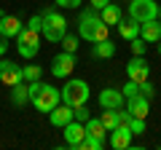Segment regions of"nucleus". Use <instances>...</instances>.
Instances as JSON below:
<instances>
[{
    "label": "nucleus",
    "instance_id": "obj_1",
    "mask_svg": "<svg viewBox=\"0 0 161 150\" xmlns=\"http://www.w3.org/2000/svg\"><path fill=\"white\" fill-rule=\"evenodd\" d=\"M27 88H30V102H32V107L38 110V113H51V110L62 102L59 88L48 86V83L32 81V83H27Z\"/></svg>",
    "mask_w": 161,
    "mask_h": 150
},
{
    "label": "nucleus",
    "instance_id": "obj_2",
    "mask_svg": "<svg viewBox=\"0 0 161 150\" xmlns=\"http://www.w3.org/2000/svg\"><path fill=\"white\" fill-rule=\"evenodd\" d=\"M78 35L83 40H89V43H99V40H108L110 27L94 13V8H89V11H83L80 19H78Z\"/></svg>",
    "mask_w": 161,
    "mask_h": 150
},
{
    "label": "nucleus",
    "instance_id": "obj_3",
    "mask_svg": "<svg viewBox=\"0 0 161 150\" xmlns=\"http://www.w3.org/2000/svg\"><path fill=\"white\" fill-rule=\"evenodd\" d=\"M40 16H43V27H40V35H43L48 43H59L64 35H67V19H64L59 11L48 8V11H43Z\"/></svg>",
    "mask_w": 161,
    "mask_h": 150
},
{
    "label": "nucleus",
    "instance_id": "obj_4",
    "mask_svg": "<svg viewBox=\"0 0 161 150\" xmlns=\"http://www.w3.org/2000/svg\"><path fill=\"white\" fill-rule=\"evenodd\" d=\"M59 94H62V102L70 104V107L86 104L89 97H92V91H89V83H86V81H80V78L67 81V83H64V88H59Z\"/></svg>",
    "mask_w": 161,
    "mask_h": 150
},
{
    "label": "nucleus",
    "instance_id": "obj_5",
    "mask_svg": "<svg viewBox=\"0 0 161 150\" xmlns=\"http://www.w3.org/2000/svg\"><path fill=\"white\" fill-rule=\"evenodd\" d=\"M38 48H40V32L24 24L22 32L16 35V51H19V56H22V59H32V56H38Z\"/></svg>",
    "mask_w": 161,
    "mask_h": 150
},
{
    "label": "nucleus",
    "instance_id": "obj_6",
    "mask_svg": "<svg viewBox=\"0 0 161 150\" xmlns=\"http://www.w3.org/2000/svg\"><path fill=\"white\" fill-rule=\"evenodd\" d=\"M129 16L140 24L158 19V3L156 0H129Z\"/></svg>",
    "mask_w": 161,
    "mask_h": 150
},
{
    "label": "nucleus",
    "instance_id": "obj_7",
    "mask_svg": "<svg viewBox=\"0 0 161 150\" xmlns=\"http://www.w3.org/2000/svg\"><path fill=\"white\" fill-rule=\"evenodd\" d=\"M24 81V72L16 62L11 59H3L0 56V83H6V86H16V83Z\"/></svg>",
    "mask_w": 161,
    "mask_h": 150
},
{
    "label": "nucleus",
    "instance_id": "obj_8",
    "mask_svg": "<svg viewBox=\"0 0 161 150\" xmlns=\"http://www.w3.org/2000/svg\"><path fill=\"white\" fill-rule=\"evenodd\" d=\"M73 67H75V54L59 51L57 56H54V62H51V75L54 78H70Z\"/></svg>",
    "mask_w": 161,
    "mask_h": 150
},
{
    "label": "nucleus",
    "instance_id": "obj_9",
    "mask_svg": "<svg viewBox=\"0 0 161 150\" xmlns=\"http://www.w3.org/2000/svg\"><path fill=\"white\" fill-rule=\"evenodd\" d=\"M62 131H64V142H67L70 150H78L80 142H83V137H86V126H83L80 121H75V118L70 123H64Z\"/></svg>",
    "mask_w": 161,
    "mask_h": 150
},
{
    "label": "nucleus",
    "instance_id": "obj_10",
    "mask_svg": "<svg viewBox=\"0 0 161 150\" xmlns=\"http://www.w3.org/2000/svg\"><path fill=\"white\" fill-rule=\"evenodd\" d=\"M126 75H129V81H134V83L148 81V75H150L148 59H145V56H132L129 64H126Z\"/></svg>",
    "mask_w": 161,
    "mask_h": 150
},
{
    "label": "nucleus",
    "instance_id": "obj_11",
    "mask_svg": "<svg viewBox=\"0 0 161 150\" xmlns=\"http://www.w3.org/2000/svg\"><path fill=\"white\" fill-rule=\"evenodd\" d=\"M110 145H113L115 150H126V147H132V129H129L126 121H121L118 126L110 131Z\"/></svg>",
    "mask_w": 161,
    "mask_h": 150
},
{
    "label": "nucleus",
    "instance_id": "obj_12",
    "mask_svg": "<svg viewBox=\"0 0 161 150\" xmlns=\"http://www.w3.org/2000/svg\"><path fill=\"white\" fill-rule=\"evenodd\" d=\"M75 118V113H73V107H70V104H57V107L51 110V113H48V121H51V126H57V129H62L64 123H70Z\"/></svg>",
    "mask_w": 161,
    "mask_h": 150
},
{
    "label": "nucleus",
    "instance_id": "obj_13",
    "mask_svg": "<svg viewBox=\"0 0 161 150\" xmlns=\"http://www.w3.org/2000/svg\"><path fill=\"white\" fill-rule=\"evenodd\" d=\"M126 110L132 113L134 118H148V110H150V99L142 97V94H134V97L126 99Z\"/></svg>",
    "mask_w": 161,
    "mask_h": 150
},
{
    "label": "nucleus",
    "instance_id": "obj_14",
    "mask_svg": "<svg viewBox=\"0 0 161 150\" xmlns=\"http://www.w3.org/2000/svg\"><path fill=\"white\" fill-rule=\"evenodd\" d=\"M124 102H126V97L121 94V88H102V91H99V104H102V107L121 110V107H124Z\"/></svg>",
    "mask_w": 161,
    "mask_h": 150
},
{
    "label": "nucleus",
    "instance_id": "obj_15",
    "mask_svg": "<svg viewBox=\"0 0 161 150\" xmlns=\"http://www.w3.org/2000/svg\"><path fill=\"white\" fill-rule=\"evenodd\" d=\"M140 38L145 43H158L161 40V19H150V22L140 24Z\"/></svg>",
    "mask_w": 161,
    "mask_h": 150
},
{
    "label": "nucleus",
    "instance_id": "obj_16",
    "mask_svg": "<svg viewBox=\"0 0 161 150\" xmlns=\"http://www.w3.org/2000/svg\"><path fill=\"white\" fill-rule=\"evenodd\" d=\"M24 24L19 22V16H11V13H3L0 16V35L3 38H16L19 32H22Z\"/></svg>",
    "mask_w": 161,
    "mask_h": 150
},
{
    "label": "nucleus",
    "instance_id": "obj_17",
    "mask_svg": "<svg viewBox=\"0 0 161 150\" xmlns=\"http://www.w3.org/2000/svg\"><path fill=\"white\" fill-rule=\"evenodd\" d=\"M118 35L124 38V40L137 38V35H140V22H134L132 16H129V19H121V22H118Z\"/></svg>",
    "mask_w": 161,
    "mask_h": 150
},
{
    "label": "nucleus",
    "instance_id": "obj_18",
    "mask_svg": "<svg viewBox=\"0 0 161 150\" xmlns=\"http://www.w3.org/2000/svg\"><path fill=\"white\" fill-rule=\"evenodd\" d=\"M99 19H102V22L110 27V24H118L121 19H124V13H121V8L115 6V3H108V6L99 11Z\"/></svg>",
    "mask_w": 161,
    "mask_h": 150
},
{
    "label": "nucleus",
    "instance_id": "obj_19",
    "mask_svg": "<svg viewBox=\"0 0 161 150\" xmlns=\"http://www.w3.org/2000/svg\"><path fill=\"white\" fill-rule=\"evenodd\" d=\"M102 126L108 129V131H113L115 126L121 123V110H115V107H102Z\"/></svg>",
    "mask_w": 161,
    "mask_h": 150
},
{
    "label": "nucleus",
    "instance_id": "obj_20",
    "mask_svg": "<svg viewBox=\"0 0 161 150\" xmlns=\"http://www.w3.org/2000/svg\"><path fill=\"white\" fill-rule=\"evenodd\" d=\"M92 54H94L97 59H113V56H115V46L110 43V38H108V40H99V43H94Z\"/></svg>",
    "mask_w": 161,
    "mask_h": 150
},
{
    "label": "nucleus",
    "instance_id": "obj_21",
    "mask_svg": "<svg viewBox=\"0 0 161 150\" xmlns=\"http://www.w3.org/2000/svg\"><path fill=\"white\" fill-rule=\"evenodd\" d=\"M11 102L16 104V107H22V104L30 102V88L24 86V81L16 83V86H11Z\"/></svg>",
    "mask_w": 161,
    "mask_h": 150
},
{
    "label": "nucleus",
    "instance_id": "obj_22",
    "mask_svg": "<svg viewBox=\"0 0 161 150\" xmlns=\"http://www.w3.org/2000/svg\"><path fill=\"white\" fill-rule=\"evenodd\" d=\"M83 126H86V134H92V137H97V139H105V131H108V129L102 126L99 118H89Z\"/></svg>",
    "mask_w": 161,
    "mask_h": 150
},
{
    "label": "nucleus",
    "instance_id": "obj_23",
    "mask_svg": "<svg viewBox=\"0 0 161 150\" xmlns=\"http://www.w3.org/2000/svg\"><path fill=\"white\" fill-rule=\"evenodd\" d=\"M102 147H105V139H97V137H92V134H86L78 150H102Z\"/></svg>",
    "mask_w": 161,
    "mask_h": 150
},
{
    "label": "nucleus",
    "instance_id": "obj_24",
    "mask_svg": "<svg viewBox=\"0 0 161 150\" xmlns=\"http://www.w3.org/2000/svg\"><path fill=\"white\" fill-rule=\"evenodd\" d=\"M22 72H24V81H27V83H32V81H40L43 70H40L38 64H24V67H22Z\"/></svg>",
    "mask_w": 161,
    "mask_h": 150
},
{
    "label": "nucleus",
    "instance_id": "obj_25",
    "mask_svg": "<svg viewBox=\"0 0 161 150\" xmlns=\"http://www.w3.org/2000/svg\"><path fill=\"white\" fill-rule=\"evenodd\" d=\"M59 43H62V48H64V51H70V54L78 51V38H75V35H64Z\"/></svg>",
    "mask_w": 161,
    "mask_h": 150
},
{
    "label": "nucleus",
    "instance_id": "obj_26",
    "mask_svg": "<svg viewBox=\"0 0 161 150\" xmlns=\"http://www.w3.org/2000/svg\"><path fill=\"white\" fill-rule=\"evenodd\" d=\"M129 43H132V51H134V56H145V40L140 38V35H137V38H132Z\"/></svg>",
    "mask_w": 161,
    "mask_h": 150
},
{
    "label": "nucleus",
    "instance_id": "obj_27",
    "mask_svg": "<svg viewBox=\"0 0 161 150\" xmlns=\"http://www.w3.org/2000/svg\"><path fill=\"white\" fill-rule=\"evenodd\" d=\"M121 94H124V97H134V94H140V83H134V81H126V83H124V91H121Z\"/></svg>",
    "mask_w": 161,
    "mask_h": 150
},
{
    "label": "nucleus",
    "instance_id": "obj_28",
    "mask_svg": "<svg viewBox=\"0 0 161 150\" xmlns=\"http://www.w3.org/2000/svg\"><path fill=\"white\" fill-rule=\"evenodd\" d=\"M73 113H75V121H80V123H86L89 118V110H86V104H78V107H73Z\"/></svg>",
    "mask_w": 161,
    "mask_h": 150
},
{
    "label": "nucleus",
    "instance_id": "obj_29",
    "mask_svg": "<svg viewBox=\"0 0 161 150\" xmlns=\"http://www.w3.org/2000/svg\"><path fill=\"white\" fill-rule=\"evenodd\" d=\"M140 94H142V97H153V94H156V88H153V83H150V81H142V83H140Z\"/></svg>",
    "mask_w": 161,
    "mask_h": 150
},
{
    "label": "nucleus",
    "instance_id": "obj_30",
    "mask_svg": "<svg viewBox=\"0 0 161 150\" xmlns=\"http://www.w3.org/2000/svg\"><path fill=\"white\" fill-rule=\"evenodd\" d=\"M27 27H32V29H38V32H40V27H43V16H40V13H35V16H30Z\"/></svg>",
    "mask_w": 161,
    "mask_h": 150
},
{
    "label": "nucleus",
    "instance_id": "obj_31",
    "mask_svg": "<svg viewBox=\"0 0 161 150\" xmlns=\"http://www.w3.org/2000/svg\"><path fill=\"white\" fill-rule=\"evenodd\" d=\"M59 8H78L80 6V0H54Z\"/></svg>",
    "mask_w": 161,
    "mask_h": 150
},
{
    "label": "nucleus",
    "instance_id": "obj_32",
    "mask_svg": "<svg viewBox=\"0 0 161 150\" xmlns=\"http://www.w3.org/2000/svg\"><path fill=\"white\" fill-rule=\"evenodd\" d=\"M108 3H110V0H92V8H94V11H102Z\"/></svg>",
    "mask_w": 161,
    "mask_h": 150
},
{
    "label": "nucleus",
    "instance_id": "obj_33",
    "mask_svg": "<svg viewBox=\"0 0 161 150\" xmlns=\"http://www.w3.org/2000/svg\"><path fill=\"white\" fill-rule=\"evenodd\" d=\"M6 51H8V38H3V35H0V56H3Z\"/></svg>",
    "mask_w": 161,
    "mask_h": 150
},
{
    "label": "nucleus",
    "instance_id": "obj_34",
    "mask_svg": "<svg viewBox=\"0 0 161 150\" xmlns=\"http://www.w3.org/2000/svg\"><path fill=\"white\" fill-rule=\"evenodd\" d=\"M158 19H161V6H158Z\"/></svg>",
    "mask_w": 161,
    "mask_h": 150
},
{
    "label": "nucleus",
    "instance_id": "obj_35",
    "mask_svg": "<svg viewBox=\"0 0 161 150\" xmlns=\"http://www.w3.org/2000/svg\"><path fill=\"white\" fill-rule=\"evenodd\" d=\"M158 43H161V40H158ZM158 56H161V46H158Z\"/></svg>",
    "mask_w": 161,
    "mask_h": 150
},
{
    "label": "nucleus",
    "instance_id": "obj_36",
    "mask_svg": "<svg viewBox=\"0 0 161 150\" xmlns=\"http://www.w3.org/2000/svg\"><path fill=\"white\" fill-rule=\"evenodd\" d=\"M0 16H3V13H0Z\"/></svg>",
    "mask_w": 161,
    "mask_h": 150
}]
</instances>
